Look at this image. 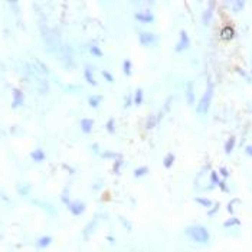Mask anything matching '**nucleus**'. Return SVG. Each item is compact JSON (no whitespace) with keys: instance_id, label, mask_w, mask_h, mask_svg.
<instances>
[{"instance_id":"obj_5","label":"nucleus","mask_w":252,"mask_h":252,"mask_svg":"<svg viewBox=\"0 0 252 252\" xmlns=\"http://www.w3.org/2000/svg\"><path fill=\"white\" fill-rule=\"evenodd\" d=\"M134 17H136L138 22H141V23H151V22H154V16H153L151 12H149V10L136 13V14H134Z\"/></svg>"},{"instance_id":"obj_38","label":"nucleus","mask_w":252,"mask_h":252,"mask_svg":"<svg viewBox=\"0 0 252 252\" xmlns=\"http://www.w3.org/2000/svg\"><path fill=\"white\" fill-rule=\"evenodd\" d=\"M246 151H248V154H252V147H248V149H246Z\"/></svg>"},{"instance_id":"obj_33","label":"nucleus","mask_w":252,"mask_h":252,"mask_svg":"<svg viewBox=\"0 0 252 252\" xmlns=\"http://www.w3.org/2000/svg\"><path fill=\"white\" fill-rule=\"evenodd\" d=\"M218 209H219V205L216 203V206H215L213 209H212V210H209V216H212V215H213L215 212H218Z\"/></svg>"},{"instance_id":"obj_25","label":"nucleus","mask_w":252,"mask_h":252,"mask_svg":"<svg viewBox=\"0 0 252 252\" xmlns=\"http://www.w3.org/2000/svg\"><path fill=\"white\" fill-rule=\"evenodd\" d=\"M233 144H235V138H233V137H231V138H229V140L226 141V144H225V151H226V153H231V151H232Z\"/></svg>"},{"instance_id":"obj_4","label":"nucleus","mask_w":252,"mask_h":252,"mask_svg":"<svg viewBox=\"0 0 252 252\" xmlns=\"http://www.w3.org/2000/svg\"><path fill=\"white\" fill-rule=\"evenodd\" d=\"M189 46H190V39H189L186 30H181L180 32V40L177 42V45H176V48H175L176 52L184 51V49H187Z\"/></svg>"},{"instance_id":"obj_10","label":"nucleus","mask_w":252,"mask_h":252,"mask_svg":"<svg viewBox=\"0 0 252 252\" xmlns=\"http://www.w3.org/2000/svg\"><path fill=\"white\" fill-rule=\"evenodd\" d=\"M186 101L189 105H192L194 102V92H193V82L189 81L186 84Z\"/></svg>"},{"instance_id":"obj_32","label":"nucleus","mask_w":252,"mask_h":252,"mask_svg":"<svg viewBox=\"0 0 252 252\" xmlns=\"http://www.w3.org/2000/svg\"><path fill=\"white\" fill-rule=\"evenodd\" d=\"M242 6H244V2H236L235 6H233V10H238V9H241Z\"/></svg>"},{"instance_id":"obj_31","label":"nucleus","mask_w":252,"mask_h":252,"mask_svg":"<svg viewBox=\"0 0 252 252\" xmlns=\"http://www.w3.org/2000/svg\"><path fill=\"white\" fill-rule=\"evenodd\" d=\"M62 202H64V203H66V205H69V203H71V202H69V199H68V192H66V190H65L64 193H62Z\"/></svg>"},{"instance_id":"obj_1","label":"nucleus","mask_w":252,"mask_h":252,"mask_svg":"<svg viewBox=\"0 0 252 252\" xmlns=\"http://www.w3.org/2000/svg\"><path fill=\"white\" fill-rule=\"evenodd\" d=\"M212 95H213V84L212 82H209L207 84V88L205 91V94L202 95L200 101L197 104V114H206L207 110H209V105H210V99H212Z\"/></svg>"},{"instance_id":"obj_3","label":"nucleus","mask_w":252,"mask_h":252,"mask_svg":"<svg viewBox=\"0 0 252 252\" xmlns=\"http://www.w3.org/2000/svg\"><path fill=\"white\" fill-rule=\"evenodd\" d=\"M138 40H140V43L144 46L147 45H153L156 43L157 40H159V36L153 32H141L138 35Z\"/></svg>"},{"instance_id":"obj_6","label":"nucleus","mask_w":252,"mask_h":252,"mask_svg":"<svg viewBox=\"0 0 252 252\" xmlns=\"http://www.w3.org/2000/svg\"><path fill=\"white\" fill-rule=\"evenodd\" d=\"M23 101H25V94H23V91L13 90V102H12L13 108H17L19 105L23 104Z\"/></svg>"},{"instance_id":"obj_34","label":"nucleus","mask_w":252,"mask_h":252,"mask_svg":"<svg viewBox=\"0 0 252 252\" xmlns=\"http://www.w3.org/2000/svg\"><path fill=\"white\" fill-rule=\"evenodd\" d=\"M219 187L222 189V190H223V192H225V190H226V184H225V181H220V183H219Z\"/></svg>"},{"instance_id":"obj_16","label":"nucleus","mask_w":252,"mask_h":252,"mask_svg":"<svg viewBox=\"0 0 252 252\" xmlns=\"http://www.w3.org/2000/svg\"><path fill=\"white\" fill-rule=\"evenodd\" d=\"M160 118H162V115H151L149 120H147V125H146V127H147V128H153L154 125L159 124Z\"/></svg>"},{"instance_id":"obj_35","label":"nucleus","mask_w":252,"mask_h":252,"mask_svg":"<svg viewBox=\"0 0 252 252\" xmlns=\"http://www.w3.org/2000/svg\"><path fill=\"white\" fill-rule=\"evenodd\" d=\"M130 105H131V98L127 97V102H125V105H124V107H130Z\"/></svg>"},{"instance_id":"obj_9","label":"nucleus","mask_w":252,"mask_h":252,"mask_svg":"<svg viewBox=\"0 0 252 252\" xmlns=\"http://www.w3.org/2000/svg\"><path fill=\"white\" fill-rule=\"evenodd\" d=\"M92 71L94 68L90 66V65H85V69H84V77H85V81L91 85H97V81L94 79V75H92Z\"/></svg>"},{"instance_id":"obj_20","label":"nucleus","mask_w":252,"mask_h":252,"mask_svg":"<svg viewBox=\"0 0 252 252\" xmlns=\"http://www.w3.org/2000/svg\"><path fill=\"white\" fill-rule=\"evenodd\" d=\"M30 189H32L30 184H20V186H17V192H19L20 194L26 196V194L29 193V190H30Z\"/></svg>"},{"instance_id":"obj_29","label":"nucleus","mask_w":252,"mask_h":252,"mask_svg":"<svg viewBox=\"0 0 252 252\" xmlns=\"http://www.w3.org/2000/svg\"><path fill=\"white\" fill-rule=\"evenodd\" d=\"M101 74H102V77L105 78V81H107V82H114V78H112V75H111L110 72H107V71H102V72H101Z\"/></svg>"},{"instance_id":"obj_12","label":"nucleus","mask_w":252,"mask_h":252,"mask_svg":"<svg viewBox=\"0 0 252 252\" xmlns=\"http://www.w3.org/2000/svg\"><path fill=\"white\" fill-rule=\"evenodd\" d=\"M30 157H32V160H35L36 163H40V162L45 160L46 156H45V151H43L42 149H36L30 153Z\"/></svg>"},{"instance_id":"obj_27","label":"nucleus","mask_w":252,"mask_h":252,"mask_svg":"<svg viewBox=\"0 0 252 252\" xmlns=\"http://www.w3.org/2000/svg\"><path fill=\"white\" fill-rule=\"evenodd\" d=\"M210 181H212L213 184H219V183H220V180H219V177H218V173H216V172H212V173H210Z\"/></svg>"},{"instance_id":"obj_22","label":"nucleus","mask_w":252,"mask_h":252,"mask_svg":"<svg viewBox=\"0 0 252 252\" xmlns=\"http://www.w3.org/2000/svg\"><path fill=\"white\" fill-rule=\"evenodd\" d=\"M194 200L197 202L199 205H202V206H205V207H209L210 205H212V202L209 200V199H206V197H196Z\"/></svg>"},{"instance_id":"obj_18","label":"nucleus","mask_w":252,"mask_h":252,"mask_svg":"<svg viewBox=\"0 0 252 252\" xmlns=\"http://www.w3.org/2000/svg\"><path fill=\"white\" fill-rule=\"evenodd\" d=\"M147 173H149V167L147 166H141V167H137L134 170V176L136 177H141V176L147 175Z\"/></svg>"},{"instance_id":"obj_7","label":"nucleus","mask_w":252,"mask_h":252,"mask_svg":"<svg viewBox=\"0 0 252 252\" xmlns=\"http://www.w3.org/2000/svg\"><path fill=\"white\" fill-rule=\"evenodd\" d=\"M213 7H215V2H209V3H207V9L205 10L203 16H202L203 25H209V22L212 19V14H213Z\"/></svg>"},{"instance_id":"obj_24","label":"nucleus","mask_w":252,"mask_h":252,"mask_svg":"<svg viewBox=\"0 0 252 252\" xmlns=\"http://www.w3.org/2000/svg\"><path fill=\"white\" fill-rule=\"evenodd\" d=\"M124 164V160H121V159H117L115 163H114V167H112V172L115 173V175H118L120 173V167Z\"/></svg>"},{"instance_id":"obj_14","label":"nucleus","mask_w":252,"mask_h":252,"mask_svg":"<svg viewBox=\"0 0 252 252\" xmlns=\"http://www.w3.org/2000/svg\"><path fill=\"white\" fill-rule=\"evenodd\" d=\"M101 101H102V97H101V95H91V97L88 98V104H90V107H92V108H97Z\"/></svg>"},{"instance_id":"obj_21","label":"nucleus","mask_w":252,"mask_h":252,"mask_svg":"<svg viewBox=\"0 0 252 252\" xmlns=\"http://www.w3.org/2000/svg\"><path fill=\"white\" fill-rule=\"evenodd\" d=\"M90 52L94 55V56H98V58H101V56H102V51H101L97 45H91L90 46Z\"/></svg>"},{"instance_id":"obj_19","label":"nucleus","mask_w":252,"mask_h":252,"mask_svg":"<svg viewBox=\"0 0 252 252\" xmlns=\"http://www.w3.org/2000/svg\"><path fill=\"white\" fill-rule=\"evenodd\" d=\"M141 102H143V90L138 88V90H136V94H134V104L140 105Z\"/></svg>"},{"instance_id":"obj_37","label":"nucleus","mask_w":252,"mask_h":252,"mask_svg":"<svg viewBox=\"0 0 252 252\" xmlns=\"http://www.w3.org/2000/svg\"><path fill=\"white\" fill-rule=\"evenodd\" d=\"M92 150L97 153V151H98V144H92Z\"/></svg>"},{"instance_id":"obj_17","label":"nucleus","mask_w":252,"mask_h":252,"mask_svg":"<svg viewBox=\"0 0 252 252\" xmlns=\"http://www.w3.org/2000/svg\"><path fill=\"white\" fill-rule=\"evenodd\" d=\"M131 68H133L131 61H130V59H125V61H124V64H123V71H124V74H125L127 77L131 75Z\"/></svg>"},{"instance_id":"obj_8","label":"nucleus","mask_w":252,"mask_h":252,"mask_svg":"<svg viewBox=\"0 0 252 252\" xmlns=\"http://www.w3.org/2000/svg\"><path fill=\"white\" fill-rule=\"evenodd\" d=\"M68 207H69V210H71L74 215H81L85 210V205L82 202H71V203L68 205Z\"/></svg>"},{"instance_id":"obj_30","label":"nucleus","mask_w":252,"mask_h":252,"mask_svg":"<svg viewBox=\"0 0 252 252\" xmlns=\"http://www.w3.org/2000/svg\"><path fill=\"white\" fill-rule=\"evenodd\" d=\"M49 244H51V238H49V236L39 239V246H46V245H49Z\"/></svg>"},{"instance_id":"obj_36","label":"nucleus","mask_w":252,"mask_h":252,"mask_svg":"<svg viewBox=\"0 0 252 252\" xmlns=\"http://www.w3.org/2000/svg\"><path fill=\"white\" fill-rule=\"evenodd\" d=\"M220 173H222V175H223V176H226V175H228L226 169H225V167H222V169H220Z\"/></svg>"},{"instance_id":"obj_2","label":"nucleus","mask_w":252,"mask_h":252,"mask_svg":"<svg viewBox=\"0 0 252 252\" xmlns=\"http://www.w3.org/2000/svg\"><path fill=\"white\" fill-rule=\"evenodd\" d=\"M187 233L192 235V238L197 242H206L209 239V233L205 228L202 226H194V228H189L187 229Z\"/></svg>"},{"instance_id":"obj_23","label":"nucleus","mask_w":252,"mask_h":252,"mask_svg":"<svg viewBox=\"0 0 252 252\" xmlns=\"http://www.w3.org/2000/svg\"><path fill=\"white\" fill-rule=\"evenodd\" d=\"M32 61H33V62H35L36 65H39V69H40V71H43L45 74H49V69H48V66H46V65L43 64V62H40V61H39L38 58H33Z\"/></svg>"},{"instance_id":"obj_13","label":"nucleus","mask_w":252,"mask_h":252,"mask_svg":"<svg viewBox=\"0 0 252 252\" xmlns=\"http://www.w3.org/2000/svg\"><path fill=\"white\" fill-rule=\"evenodd\" d=\"M220 38L225 39V40H229V39L233 38V29L231 26H225L223 29H222V32H220Z\"/></svg>"},{"instance_id":"obj_11","label":"nucleus","mask_w":252,"mask_h":252,"mask_svg":"<svg viewBox=\"0 0 252 252\" xmlns=\"http://www.w3.org/2000/svg\"><path fill=\"white\" fill-rule=\"evenodd\" d=\"M92 124H94V121H92L91 118H82V120H81V123H79V125H81V130H82V133H85V134H90L91 130H92Z\"/></svg>"},{"instance_id":"obj_28","label":"nucleus","mask_w":252,"mask_h":252,"mask_svg":"<svg viewBox=\"0 0 252 252\" xmlns=\"http://www.w3.org/2000/svg\"><path fill=\"white\" fill-rule=\"evenodd\" d=\"M107 130H108V133H114L115 127H114V120H112V118H110V120L107 121Z\"/></svg>"},{"instance_id":"obj_26","label":"nucleus","mask_w":252,"mask_h":252,"mask_svg":"<svg viewBox=\"0 0 252 252\" xmlns=\"http://www.w3.org/2000/svg\"><path fill=\"white\" fill-rule=\"evenodd\" d=\"M104 157V159H107V157H111V159H120V154L118 153H114V151H104L102 154H101Z\"/></svg>"},{"instance_id":"obj_15","label":"nucleus","mask_w":252,"mask_h":252,"mask_svg":"<svg viewBox=\"0 0 252 252\" xmlns=\"http://www.w3.org/2000/svg\"><path fill=\"white\" fill-rule=\"evenodd\" d=\"M173 163H175V154H173V153L166 154L164 160H163V166H164L166 169H170L172 166H173Z\"/></svg>"}]
</instances>
